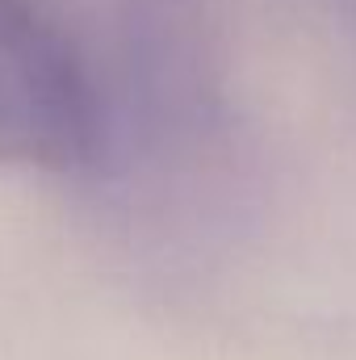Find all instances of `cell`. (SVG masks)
I'll use <instances>...</instances> for the list:
<instances>
[{
  "label": "cell",
  "mask_w": 356,
  "mask_h": 360,
  "mask_svg": "<svg viewBox=\"0 0 356 360\" xmlns=\"http://www.w3.org/2000/svg\"><path fill=\"white\" fill-rule=\"evenodd\" d=\"M96 147L89 76L38 0H0V168H80Z\"/></svg>",
  "instance_id": "cell-1"
}]
</instances>
